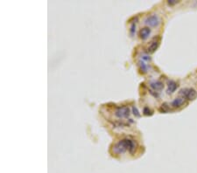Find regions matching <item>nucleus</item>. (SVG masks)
Returning <instances> with one entry per match:
<instances>
[{"label":"nucleus","instance_id":"nucleus-1","mask_svg":"<svg viewBox=\"0 0 197 173\" xmlns=\"http://www.w3.org/2000/svg\"><path fill=\"white\" fill-rule=\"evenodd\" d=\"M137 144L135 141L130 140V139H123L119 142H117L111 149V151L113 154L116 155H120V154L125 153L126 150H129V152L131 154H134L137 149Z\"/></svg>","mask_w":197,"mask_h":173},{"label":"nucleus","instance_id":"nucleus-2","mask_svg":"<svg viewBox=\"0 0 197 173\" xmlns=\"http://www.w3.org/2000/svg\"><path fill=\"white\" fill-rule=\"evenodd\" d=\"M180 95L188 101H194L197 97V92L194 88H183L180 91Z\"/></svg>","mask_w":197,"mask_h":173},{"label":"nucleus","instance_id":"nucleus-3","mask_svg":"<svg viewBox=\"0 0 197 173\" xmlns=\"http://www.w3.org/2000/svg\"><path fill=\"white\" fill-rule=\"evenodd\" d=\"M130 114V108L126 106L118 107L115 110V115L117 118H126Z\"/></svg>","mask_w":197,"mask_h":173},{"label":"nucleus","instance_id":"nucleus-4","mask_svg":"<svg viewBox=\"0 0 197 173\" xmlns=\"http://www.w3.org/2000/svg\"><path fill=\"white\" fill-rule=\"evenodd\" d=\"M145 23L150 26H158L160 24V18L159 17H158L157 15H151V16H148L146 20H145Z\"/></svg>","mask_w":197,"mask_h":173},{"label":"nucleus","instance_id":"nucleus-5","mask_svg":"<svg viewBox=\"0 0 197 173\" xmlns=\"http://www.w3.org/2000/svg\"><path fill=\"white\" fill-rule=\"evenodd\" d=\"M159 46H160V38H154L153 40L151 41V43L149 44V46H147V48H146L147 53H154L158 49Z\"/></svg>","mask_w":197,"mask_h":173},{"label":"nucleus","instance_id":"nucleus-6","mask_svg":"<svg viewBox=\"0 0 197 173\" xmlns=\"http://www.w3.org/2000/svg\"><path fill=\"white\" fill-rule=\"evenodd\" d=\"M150 87L152 89V91L157 92V91H160L162 90V88H164V85L161 81H152L150 83Z\"/></svg>","mask_w":197,"mask_h":173},{"label":"nucleus","instance_id":"nucleus-7","mask_svg":"<svg viewBox=\"0 0 197 173\" xmlns=\"http://www.w3.org/2000/svg\"><path fill=\"white\" fill-rule=\"evenodd\" d=\"M184 103H185V98H183V97H178V98H175L172 102L171 106L173 108H177L181 107Z\"/></svg>","mask_w":197,"mask_h":173},{"label":"nucleus","instance_id":"nucleus-8","mask_svg":"<svg viewBox=\"0 0 197 173\" xmlns=\"http://www.w3.org/2000/svg\"><path fill=\"white\" fill-rule=\"evenodd\" d=\"M151 33V29L149 27H144L139 31V36L142 40H146Z\"/></svg>","mask_w":197,"mask_h":173},{"label":"nucleus","instance_id":"nucleus-9","mask_svg":"<svg viewBox=\"0 0 197 173\" xmlns=\"http://www.w3.org/2000/svg\"><path fill=\"white\" fill-rule=\"evenodd\" d=\"M177 87H178V84H177L175 81H170L168 82V85H167V94H173V93L176 90Z\"/></svg>","mask_w":197,"mask_h":173},{"label":"nucleus","instance_id":"nucleus-10","mask_svg":"<svg viewBox=\"0 0 197 173\" xmlns=\"http://www.w3.org/2000/svg\"><path fill=\"white\" fill-rule=\"evenodd\" d=\"M139 70H140L141 73H146L147 72V66H146V64L145 63L144 61L141 60V61L139 62Z\"/></svg>","mask_w":197,"mask_h":173},{"label":"nucleus","instance_id":"nucleus-11","mask_svg":"<svg viewBox=\"0 0 197 173\" xmlns=\"http://www.w3.org/2000/svg\"><path fill=\"white\" fill-rule=\"evenodd\" d=\"M137 20V18L136 19L135 21H133V22H131V26H130V33H131V35H133L134 33H135V31H136V21Z\"/></svg>","mask_w":197,"mask_h":173},{"label":"nucleus","instance_id":"nucleus-12","mask_svg":"<svg viewBox=\"0 0 197 173\" xmlns=\"http://www.w3.org/2000/svg\"><path fill=\"white\" fill-rule=\"evenodd\" d=\"M143 113H144V114H146V115H152V111L149 108H147V107H146V108H144Z\"/></svg>","mask_w":197,"mask_h":173},{"label":"nucleus","instance_id":"nucleus-13","mask_svg":"<svg viewBox=\"0 0 197 173\" xmlns=\"http://www.w3.org/2000/svg\"><path fill=\"white\" fill-rule=\"evenodd\" d=\"M178 3H179V1H177V0H169V1H167V4L169 5H174Z\"/></svg>","mask_w":197,"mask_h":173},{"label":"nucleus","instance_id":"nucleus-14","mask_svg":"<svg viewBox=\"0 0 197 173\" xmlns=\"http://www.w3.org/2000/svg\"><path fill=\"white\" fill-rule=\"evenodd\" d=\"M133 112H134V114L137 115V116H139V115H140V114H139V111L137 110V108H136L135 107H133Z\"/></svg>","mask_w":197,"mask_h":173}]
</instances>
